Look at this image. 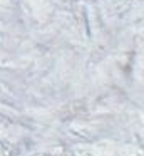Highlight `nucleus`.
I'll use <instances>...</instances> for the list:
<instances>
[]
</instances>
